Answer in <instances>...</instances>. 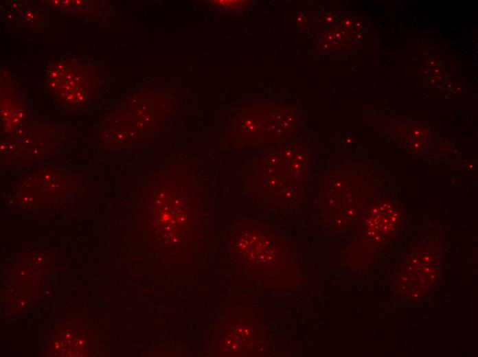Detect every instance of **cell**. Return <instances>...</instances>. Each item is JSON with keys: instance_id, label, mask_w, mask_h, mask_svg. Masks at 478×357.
Wrapping results in <instances>:
<instances>
[{"instance_id": "2", "label": "cell", "mask_w": 478, "mask_h": 357, "mask_svg": "<svg viewBox=\"0 0 478 357\" xmlns=\"http://www.w3.org/2000/svg\"><path fill=\"white\" fill-rule=\"evenodd\" d=\"M396 222L395 211L388 205L378 207L367 222L369 234L379 236L392 229Z\"/></svg>"}, {"instance_id": "1", "label": "cell", "mask_w": 478, "mask_h": 357, "mask_svg": "<svg viewBox=\"0 0 478 357\" xmlns=\"http://www.w3.org/2000/svg\"><path fill=\"white\" fill-rule=\"evenodd\" d=\"M152 205L153 222L163 239L173 244L189 239L196 223V205L194 189L185 178L164 177L155 189Z\"/></svg>"}, {"instance_id": "3", "label": "cell", "mask_w": 478, "mask_h": 357, "mask_svg": "<svg viewBox=\"0 0 478 357\" xmlns=\"http://www.w3.org/2000/svg\"><path fill=\"white\" fill-rule=\"evenodd\" d=\"M58 73L56 72L57 74H58V78L57 79H54L51 78V80H53V81H57V82H60L62 83H57L59 87H61L64 85V88L62 89L63 90L62 92L65 91V88L67 87H69V91L67 95V97H69V100L72 99V93H73L74 97H75V102H78V98L80 100V97L82 96V89H80V78H78L77 76H75L74 73H73L71 70L69 69H58ZM57 85V86H58Z\"/></svg>"}]
</instances>
